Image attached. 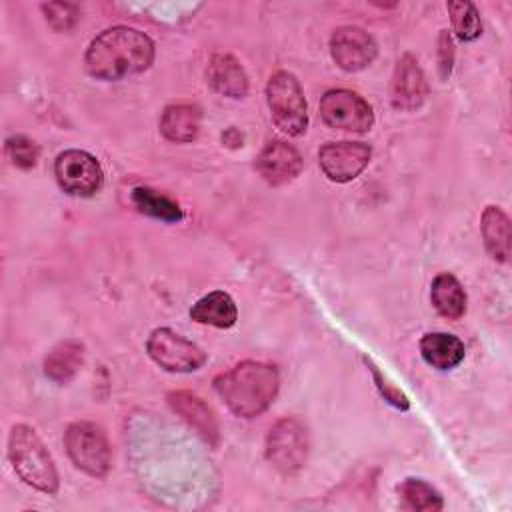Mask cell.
Here are the masks:
<instances>
[{"instance_id":"cell-1","label":"cell","mask_w":512,"mask_h":512,"mask_svg":"<svg viewBox=\"0 0 512 512\" xmlns=\"http://www.w3.org/2000/svg\"><path fill=\"white\" fill-rule=\"evenodd\" d=\"M154 42L138 28L112 26L100 32L88 46L86 70L98 80H122L150 68Z\"/></svg>"},{"instance_id":"cell-2","label":"cell","mask_w":512,"mask_h":512,"mask_svg":"<svg viewBox=\"0 0 512 512\" xmlns=\"http://www.w3.org/2000/svg\"><path fill=\"white\" fill-rule=\"evenodd\" d=\"M278 386V370L256 360L240 362L214 380V390L220 400L240 418L260 416L274 402Z\"/></svg>"},{"instance_id":"cell-3","label":"cell","mask_w":512,"mask_h":512,"mask_svg":"<svg viewBox=\"0 0 512 512\" xmlns=\"http://www.w3.org/2000/svg\"><path fill=\"white\" fill-rule=\"evenodd\" d=\"M8 458L22 482L44 494L58 492V472L54 460L34 428L26 424L12 426L8 436Z\"/></svg>"},{"instance_id":"cell-4","label":"cell","mask_w":512,"mask_h":512,"mask_svg":"<svg viewBox=\"0 0 512 512\" xmlns=\"http://www.w3.org/2000/svg\"><path fill=\"white\" fill-rule=\"evenodd\" d=\"M266 100L274 124L288 136H300L308 128L304 90L294 74L280 70L266 84Z\"/></svg>"},{"instance_id":"cell-5","label":"cell","mask_w":512,"mask_h":512,"mask_svg":"<svg viewBox=\"0 0 512 512\" xmlns=\"http://www.w3.org/2000/svg\"><path fill=\"white\" fill-rule=\"evenodd\" d=\"M64 446L76 468L94 478H104L112 464L106 432L94 422H74L64 432Z\"/></svg>"},{"instance_id":"cell-6","label":"cell","mask_w":512,"mask_h":512,"mask_svg":"<svg viewBox=\"0 0 512 512\" xmlns=\"http://www.w3.org/2000/svg\"><path fill=\"white\" fill-rule=\"evenodd\" d=\"M308 432L296 418L278 420L266 438V458L284 476L296 474L308 458Z\"/></svg>"},{"instance_id":"cell-7","label":"cell","mask_w":512,"mask_h":512,"mask_svg":"<svg viewBox=\"0 0 512 512\" xmlns=\"http://www.w3.org/2000/svg\"><path fill=\"white\" fill-rule=\"evenodd\" d=\"M322 120L336 130L344 132H368L374 124L372 106L356 92L336 88L328 90L320 100Z\"/></svg>"},{"instance_id":"cell-8","label":"cell","mask_w":512,"mask_h":512,"mask_svg":"<svg viewBox=\"0 0 512 512\" xmlns=\"http://www.w3.org/2000/svg\"><path fill=\"white\" fill-rule=\"evenodd\" d=\"M58 186L70 194L88 198L94 196L104 182V172L98 160L84 150H64L54 162Z\"/></svg>"},{"instance_id":"cell-9","label":"cell","mask_w":512,"mask_h":512,"mask_svg":"<svg viewBox=\"0 0 512 512\" xmlns=\"http://www.w3.org/2000/svg\"><path fill=\"white\" fill-rule=\"evenodd\" d=\"M150 358L168 372H194L206 362V354L194 342L170 328H156L146 342Z\"/></svg>"},{"instance_id":"cell-10","label":"cell","mask_w":512,"mask_h":512,"mask_svg":"<svg viewBox=\"0 0 512 512\" xmlns=\"http://www.w3.org/2000/svg\"><path fill=\"white\" fill-rule=\"evenodd\" d=\"M372 150L364 142H328L318 152V164L332 182H350L368 166Z\"/></svg>"},{"instance_id":"cell-11","label":"cell","mask_w":512,"mask_h":512,"mask_svg":"<svg viewBox=\"0 0 512 512\" xmlns=\"http://www.w3.org/2000/svg\"><path fill=\"white\" fill-rule=\"evenodd\" d=\"M330 54L342 70L358 72L374 62L378 46L364 28L340 26L330 38Z\"/></svg>"},{"instance_id":"cell-12","label":"cell","mask_w":512,"mask_h":512,"mask_svg":"<svg viewBox=\"0 0 512 512\" xmlns=\"http://www.w3.org/2000/svg\"><path fill=\"white\" fill-rule=\"evenodd\" d=\"M428 96V82L412 54H404L394 70L390 98L398 110H416Z\"/></svg>"},{"instance_id":"cell-13","label":"cell","mask_w":512,"mask_h":512,"mask_svg":"<svg viewBox=\"0 0 512 512\" xmlns=\"http://www.w3.org/2000/svg\"><path fill=\"white\" fill-rule=\"evenodd\" d=\"M302 164L304 162L300 152L292 144L282 140L268 142L256 158V168L260 176L272 186L292 182L302 172Z\"/></svg>"},{"instance_id":"cell-14","label":"cell","mask_w":512,"mask_h":512,"mask_svg":"<svg viewBox=\"0 0 512 512\" xmlns=\"http://www.w3.org/2000/svg\"><path fill=\"white\" fill-rule=\"evenodd\" d=\"M168 404L170 408L182 418L186 420L208 444L216 446L220 440V426L218 420L212 412V408L198 398L192 392L186 390H176L168 394Z\"/></svg>"},{"instance_id":"cell-15","label":"cell","mask_w":512,"mask_h":512,"mask_svg":"<svg viewBox=\"0 0 512 512\" xmlns=\"http://www.w3.org/2000/svg\"><path fill=\"white\" fill-rule=\"evenodd\" d=\"M206 82L222 96L242 98L248 92V76L230 54H214L206 68Z\"/></svg>"},{"instance_id":"cell-16","label":"cell","mask_w":512,"mask_h":512,"mask_svg":"<svg viewBox=\"0 0 512 512\" xmlns=\"http://www.w3.org/2000/svg\"><path fill=\"white\" fill-rule=\"evenodd\" d=\"M420 354L436 370H452L464 360V344L454 334L430 332L420 340Z\"/></svg>"},{"instance_id":"cell-17","label":"cell","mask_w":512,"mask_h":512,"mask_svg":"<svg viewBox=\"0 0 512 512\" xmlns=\"http://www.w3.org/2000/svg\"><path fill=\"white\" fill-rule=\"evenodd\" d=\"M190 318L198 324H208L214 328H230L238 320V308L230 294L222 290H214L190 308Z\"/></svg>"},{"instance_id":"cell-18","label":"cell","mask_w":512,"mask_h":512,"mask_svg":"<svg viewBox=\"0 0 512 512\" xmlns=\"http://www.w3.org/2000/svg\"><path fill=\"white\" fill-rule=\"evenodd\" d=\"M200 130V108L194 104H170L160 116V132L170 142H190Z\"/></svg>"},{"instance_id":"cell-19","label":"cell","mask_w":512,"mask_h":512,"mask_svg":"<svg viewBox=\"0 0 512 512\" xmlns=\"http://www.w3.org/2000/svg\"><path fill=\"white\" fill-rule=\"evenodd\" d=\"M480 230L490 256L498 262L510 258V218L498 206H486L480 218Z\"/></svg>"},{"instance_id":"cell-20","label":"cell","mask_w":512,"mask_h":512,"mask_svg":"<svg viewBox=\"0 0 512 512\" xmlns=\"http://www.w3.org/2000/svg\"><path fill=\"white\" fill-rule=\"evenodd\" d=\"M84 364V346L78 340H64L44 360V374L56 384H68Z\"/></svg>"},{"instance_id":"cell-21","label":"cell","mask_w":512,"mask_h":512,"mask_svg":"<svg viewBox=\"0 0 512 512\" xmlns=\"http://www.w3.org/2000/svg\"><path fill=\"white\" fill-rule=\"evenodd\" d=\"M430 300L436 312L448 320H458L466 312V292L456 276L442 272L434 278L430 288Z\"/></svg>"},{"instance_id":"cell-22","label":"cell","mask_w":512,"mask_h":512,"mask_svg":"<svg viewBox=\"0 0 512 512\" xmlns=\"http://www.w3.org/2000/svg\"><path fill=\"white\" fill-rule=\"evenodd\" d=\"M132 204L140 214H146L162 222H180L184 218V212L178 206V202L146 186H138L132 190Z\"/></svg>"},{"instance_id":"cell-23","label":"cell","mask_w":512,"mask_h":512,"mask_svg":"<svg viewBox=\"0 0 512 512\" xmlns=\"http://www.w3.org/2000/svg\"><path fill=\"white\" fill-rule=\"evenodd\" d=\"M398 494L406 508L420 510V512H438L444 508L442 496L436 488L420 478H406L398 486Z\"/></svg>"},{"instance_id":"cell-24","label":"cell","mask_w":512,"mask_h":512,"mask_svg":"<svg viewBox=\"0 0 512 512\" xmlns=\"http://www.w3.org/2000/svg\"><path fill=\"white\" fill-rule=\"evenodd\" d=\"M452 20V28L456 36L462 42H472L482 34V22L476 6L468 0H458V2H448L446 4Z\"/></svg>"},{"instance_id":"cell-25","label":"cell","mask_w":512,"mask_h":512,"mask_svg":"<svg viewBox=\"0 0 512 512\" xmlns=\"http://www.w3.org/2000/svg\"><path fill=\"white\" fill-rule=\"evenodd\" d=\"M6 154H8V158L12 160V164L16 168L30 170L38 162L40 148L32 138H28L24 134H16V136H10L6 140Z\"/></svg>"},{"instance_id":"cell-26","label":"cell","mask_w":512,"mask_h":512,"mask_svg":"<svg viewBox=\"0 0 512 512\" xmlns=\"http://www.w3.org/2000/svg\"><path fill=\"white\" fill-rule=\"evenodd\" d=\"M42 12L46 16V22L54 30H58V32L70 30L78 22V16H80L78 6L70 4V2H48V4H42Z\"/></svg>"},{"instance_id":"cell-27","label":"cell","mask_w":512,"mask_h":512,"mask_svg":"<svg viewBox=\"0 0 512 512\" xmlns=\"http://www.w3.org/2000/svg\"><path fill=\"white\" fill-rule=\"evenodd\" d=\"M364 362H366V366L370 368V374H372V378H374V384H376L378 392L384 396V400H386L388 404H392L394 408H398V410H408V408H410L408 396H406L398 386H394V384L388 380V376L382 374V372L378 370V366H376L370 358L364 356Z\"/></svg>"},{"instance_id":"cell-28","label":"cell","mask_w":512,"mask_h":512,"mask_svg":"<svg viewBox=\"0 0 512 512\" xmlns=\"http://www.w3.org/2000/svg\"><path fill=\"white\" fill-rule=\"evenodd\" d=\"M452 62H454V46H452V38L446 30L440 32L438 38V68H440V76L448 78L452 72Z\"/></svg>"}]
</instances>
